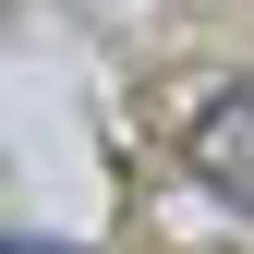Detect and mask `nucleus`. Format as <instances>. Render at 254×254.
Here are the masks:
<instances>
[{"label": "nucleus", "mask_w": 254, "mask_h": 254, "mask_svg": "<svg viewBox=\"0 0 254 254\" xmlns=\"http://www.w3.org/2000/svg\"><path fill=\"white\" fill-rule=\"evenodd\" d=\"M194 182H206L218 206L254 218V85H230V97L194 109Z\"/></svg>", "instance_id": "nucleus-1"}, {"label": "nucleus", "mask_w": 254, "mask_h": 254, "mask_svg": "<svg viewBox=\"0 0 254 254\" xmlns=\"http://www.w3.org/2000/svg\"><path fill=\"white\" fill-rule=\"evenodd\" d=\"M12 254H73V242H37V230H24V242H12Z\"/></svg>", "instance_id": "nucleus-2"}]
</instances>
